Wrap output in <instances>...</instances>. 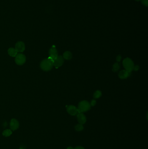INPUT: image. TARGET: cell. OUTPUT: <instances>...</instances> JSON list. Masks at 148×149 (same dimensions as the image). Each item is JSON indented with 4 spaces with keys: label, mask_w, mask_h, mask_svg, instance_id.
I'll use <instances>...</instances> for the list:
<instances>
[{
    "label": "cell",
    "mask_w": 148,
    "mask_h": 149,
    "mask_svg": "<svg viewBox=\"0 0 148 149\" xmlns=\"http://www.w3.org/2000/svg\"><path fill=\"white\" fill-rule=\"evenodd\" d=\"M54 61L49 57L42 61L40 63V68L42 70L45 71H50L52 69L54 66Z\"/></svg>",
    "instance_id": "obj_1"
},
{
    "label": "cell",
    "mask_w": 148,
    "mask_h": 149,
    "mask_svg": "<svg viewBox=\"0 0 148 149\" xmlns=\"http://www.w3.org/2000/svg\"><path fill=\"white\" fill-rule=\"evenodd\" d=\"M66 149H74L73 147H68Z\"/></svg>",
    "instance_id": "obj_23"
},
{
    "label": "cell",
    "mask_w": 148,
    "mask_h": 149,
    "mask_svg": "<svg viewBox=\"0 0 148 149\" xmlns=\"http://www.w3.org/2000/svg\"><path fill=\"white\" fill-rule=\"evenodd\" d=\"M84 129V127H83V126L81 124H78L77 125H76V126L75 127V129L77 131H82Z\"/></svg>",
    "instance_id": "obj_16"
},
{
    "label": "cell",
    "mask_w": 148,
    "mask_h": 149,
    "mask_svg": "<svg viewBox=\"0 0 148 149\" xmlns=\"http://www.w3.org/2000/svg\"><path fill=\"white\" fill-rule=\"evenodd\" d=\"M66 110L68 113L71 116H75L79 113L78 108L73 105L69 106L67 107Z\"/></svg>",
    "instance_id": "obj_5"
},
{
    "label": "cell",
    "mask_w": 148,
    "mask_h": 149,
    "mask_svg": "<svg viewBox=\"0 0 148 149\" xmlns=\"http://www.w3.org/2000/svg\"><path fill=\"white\" fill-rule=\"evenodd\" d=\"M96 101L95 100V99H93V100H92L91 101V102H90V105L91 106H94L96 104Z\"/></svg>",
    "instance_id": "obj_19"
},
{
    "label": "cell",
    "mask_w": 148,
    "mask_h": 149,
    "mask_svg": "<svg viewBox=\"0 0 148 149\" xmlns=\"http://www.w3.org/2000/svg\"><path fill=\"white\" fill-rule=\"evenodd\" d=\"M77 119L79 123L82 125H83L86 123V117L83 113H79L77 114Z\"/></svg>",
    "instance_id": "obj_10"
},
{
    "label": "cell",
    "mask_w": 148,
    "mask_h": 149,
    "mask_svg": "<svg viewBox=\"0 0 148 149\" xmlns=\"http://www.w3.org/2000/svg\"><path fill=\"white\" fill-rule=\"evenodd\" d=\"M120 69V65L118 63H115L112 66V71L114 72H117Z\"/></svg>",
    "instance_id": "obj_17"
},
{
    "label": "cell",
    "mask_w": 148,
    "mask_h": 149,
    "mask_svg": "<svg viewBox=\"0 0 148 149\" xmlns=\"http://www.w3.org/2000/svg\"><path fill=\"white\" fill-rule=\"evenodd\" d=\"M63 57L64 59L66 60H70L72 58V53L69 51H66L64 53Z\"/></svg>",
    "instance_id": "obj_13"
},
{
    "label": "cell",
    "mask_w": 148,
    "mask_h": 149,
    "mask_svg": "<svg viewBox=\"0 0 148 149\" xmlns=\"http://www.w3.org/2000/svg\"><path fill=\"white\" fill-rule=\"evenodd\" d=\"M139 69V65H136V66H134L133 70L135 71H137Z\"/></svg>",
    "instance_id": "obj_21"
},
{
    "label": "cell",
    "mask_w": 148,
    "mask_h": 149,
    "mask_svg": "<svg viewBox=\"0 0 148 149\" xmlns=\"http://www.w3.org/2000/svg\"><path fill=\"white\" fill-rule=\"evenodd\" d=\"M136 0V1H140V0Z\"/></svg>",
    "instance_id": "obj_24"
},
{
    "label": "cell",
    "mask_w": 148,
    "mask_h": 149,
    "mask_svg": "<svg viewBox=\"0 0 148 149\" xmlns=\"http://www.w3.org/2000/svg\"><path fill=\"white\" fill-rule=\"evenodd\" d=\"M18 52L16 51L15 48H10L8 50V54L10 55V56L14 57H16V55L18 54Z\"/></svg>",
    "instance_id": "obj_12"
},
{
    "label": "cell",
    "mask_w": 148,
    "mask_h": 149,
    "mask_svg": "<svg viewBox=\"0 0 148 149\" xmlns=\"http://www.w3.org/2000/svg\"><path fill=\"white\" fill-rule=\"evenodd\" d=\"M12 133V132L11 129H6L3 132L2 134L5 137H8L11 135Z\"/></svg>",
    "instance_id": "obj_14"
},
{
    "label": "cell",
    "mask_w": 148,
    "mask_h": 149,
    "mask_svg": "<svg viewBox=\"0 0 148 149\" xmlns=\"http://www.w3.org/2000/svg\"><path fill=\"white\" fill-rule=\"evenodd\" d=\"M58 53L55 46H53L49 51V58L53 61L58 57Z\"/></svg>",
    "instance_id": "obj_7"
},
{
    "label": "cell",
    "mask_w": 148,
    "mask_h": 149,
    "mask_svg": "<svg viewBox=\"0 0 148 149\" xmlns=\"http://www.w3.org/2000/svg\"><path fill=\"white\" fill-rule=\"evenodd\" d=\"M121 59H122L121 56L120 55H118V56L116 57V61L118 62H120L121 60Z\"/></svg>",
    "instance_id": "obj_20"
},
{
    "label": "cell",
    "mask_w": 148,
    "mask_h": 149,
    "mask_svg": "<svg viewBox=\"0 0 148 149\" xmlns=\"http://www.w3.org/2000/svg\"><path fill=\"white\" fill-rule=\"evenodd\" d=\"M131 74V73H129L126 70H123L120 72V73L118 74V76L120 79H124L130 76Z\"/></svg>",
    "instance_id": "obj_11"
},
{
    "label": "cell",
    "mask_w": 148,
    "mask_h": 149,
    "mask_svg": "<svg viewBox=\"0 0 148 149\" xmlns=\"http://www.w3.org/2000/svg\"><path fill=\"white\" fill-rule=\"evenodd\" d=\"M74 149H85V148L84 147H82L81 146H78V147H75Z\"/></svg>",
    "instance_id": "obj_22"
},
{
    "label": "cell",
    "mask_w": 148,
    "mask_h": 149,
    "mask_svg": "<svg viewBox=\"0 0 148 149\" xmlns=\"http://www.w3.org/2000/svg\"><path fill=\"white\" fill-rule=\"evenodd\" d=\"M64 59L63 56L60 55V56H58L56 59H55L54 61L53 64L56 68H58L59 67L61 66L64 64Z\"/></svg>",
    "instance_id": "obj_6"
},
{
    "label": "cell",
    "mask_w": 148,
    "mask_h": 149,
    "mask_svg": "<svg viewBox=\"0 0 148 149\" xmlns=\"http://www.w3.org/2000/svg\"><path fill=\"white\" fill-rule=\"evenodd\" d=\"M26 62V57L23 54H18L15 58V62L18 65H22Z\"/></svg>",
    "instance_id": "obj_4"
},
{
    "label": "cell",
    "mask_w": 148,
    "mask_h": 149,
    "mask_svg": "<svg viewBox=\"0 0 148 149\" xmlns=\"http://www.w3.org/2000/svg\"><path fill=\"white\" fill-rule=\"evenodd\" d=\"M91 108L90 103L86 100L81 101L79 103L78 109L79 113L86 112L89 111Z\"/></svg>",
    "instance_id": "obj_3"
},
{
    "label": "cell",
    "mask_w": 148,
    "mask_h": 149,
    "mask_svg": "<svg viewBox=\"0 0 148 149\" xmlns=\"http://www.w3.org/2000/svg\"><path fill=\"white\" fill-rule=\"evenodd\" d=\"M122 64L125 70L129 73H131L132 71L133 70L134 63L131 59L129 58H126L123 61Z\"/></svg>",
    "instance_id": "obj_2"
},
{
    "label": "cell",
    "mask_w": 148,
    "mask_h": 149,
    "mask_svg": "<svg viewBox=\"0 0 148 149\" xmlns=\"http://www.w3.org/2000/svg\"><path fill=\"white\" fill-rule=\"evenodd\" d=\"M141 2L143 5L146 7H148V0H141Z\"/></svg>",
    "instance_id": "obj_18"
},
{
    "label": "cell",
    "mask_w": 148,
    "mask_h": 149,
    "mask_svg": "<svg viewBox=\"0 0 148 149\" xmlns=\"http://www.w3.org/2000/svg\"><path fill=\"white\" fill-rule=\"evenodd\" d=\"M15 49L18 52H23L25 49L24 43L22 42H18L16 43Z\"/></svg>",
    "instance_id": "obj_8"
},
{
    "label": "cell",
    "mask_w": 148,
    "mask_h": 149,
    "mask_svg": "<svg viewBox=\"0 0 148 149\" xmlns=\"http://www.w3.org/2000/svg\"><path fill=\"white\" fill-rule=\"evenodd\" d=\"M19 127V123L16 119H13L10 122V128L13 131L18 129Z\"/></svg>",
    "instance_id": "obj_9"
},
{
    "label": "cell",
    "mask_w": 148,
    "mask_h": 149,
    "mask_svg": "<svg viewBox=\"0 0 148 149\" xmlns=\"http://www.w3.org/2000/svg\"><path fill=\"white\" fill-rule=\"evenodd\" d=\"M102 96V93L100 90H97L93 94V98L94 99H97L100 98Z\"/></svg>",
    "instance_id": "obj_15"
}]
</instances>
